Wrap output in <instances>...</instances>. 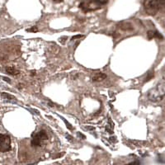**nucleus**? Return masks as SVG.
<instances>
[{
    "label": "nucleus",
    "mask_w": 165,
    "mask_h": 165,
    "mask_svg": "<svg viewBox=\"0 0 165 165\" xmlns=\"http://www.w3.org/2000/svg\"><path fill=\"white\" fill-rule=\"evenodd\" d=\"M165 0H145L144 8L145 13L150 16H155L163 8Z\"/></svg>",
    "instance_id": "f03ea898"
},
{
    "label": "nucleus",
    "mask_w": 165,
    "mask_h": 165,
    "mask_svg": "<svg viewBox=\"0 0 165 165\" xmlns=\"http://www.w3.org/2000/svg\"><path fill=\"white\" fill-rule=\"evenodd\" d=\"M53 1L54 3H61V2H63L64 0H53Z\"/></svg>",
    "instance_id": "9b49d317"
},
{
    "label": "nucleus",
    "mask_w": 165,
    "mask_h": 165,
    "mask_svg": "<svg viewBox=\"0 0 165 165\" xmlns=\"http://www.w3.org/2000/svg\"><path fill=\"white\" fill-rule=\"evenodd\" d=\"M148 97L151 102H158L162 101L164 97V80L163 79L158 85L149 92Z\"/></svg>",
    "instance_id": "7ed1b4c3"
},
{
    "label": "nucleus",
    "mask_w": 165,
    "mask_h": 165,
    "mask_svg": "<svg viewBox=\"0 0 165 165\" xmlns=\"http://www.w3.org/2000/svg\"><path fill=\"white\" fill-rule=\"evenodd\" d=\"M109 2V0H83L80 3L79 8L84 13L94 12L102 8Z\"/></svg>",
    "instance_id": "f257e3e1"
},
{
    "label": "nucleus",
    "mask_w": 165,
    "mask_h": 165,
    "mask_svg": "<svg viewBox=\"0 0 165 165\" xmlns=\"http://www.w3.org/2000/svg\"><path fill=\"white\" fill-rule=\"evenodd\" d=\"M6 72H7V74H11V75H17L19 74V70H17V69L15 67H13V66H8V67H7Z\"/></svg>",
    "instance_id": "1a4fd4ad"
},
{
    "label": "nucleus",
    "mask_w": 165,
    "mask_h": 165,
    "mask_svg": "<svg viewBox=\"0 0 165 165\" xmlns=\"http://www.w3.org/2000/svg\"><path fill=\"white\" fill-rule=\"evenodd\" d=\"M117 27H118L120 31L125 32H130L134 31V27L130 23H122L117 26Z\"/></svg>",
    "instance_id": "423d86ee"
},
{
    "label": "nucleus",
    "mask_w": 165,
    "mask_h": 165,
    "mask_svg": "<svg viewBox=\"0 0 165 165\" xmlns=\"http://www.w3.org/2000/svg\"><path fill=\"white\" fill-rule=\"evenodd\" d=\"M147 36L149 40L153 38H158V39H163V36L157 31H149L147 33Z\"/></svg>",
    "instance_id": "0eeeda50"
},
{
    "label": "nucleus",
    "mask_w": 165,
    "mask_h": 165,
    "mask_svg": "<svg viewBox=\"0 0 165 165\" xmlns=\"http://www.w3.org/2000/svg\"><path fill=\"white\" fill-rule=\"evenodd\" d=\"M106 78H107V75L103 74V73H97L93 77V80L94 82H101L102 80H104Z\"/></svg>",
    "instance_id": "6e6552de"
},
{
    "label": "nucleus",
    "mask_w": 165,
    "mask_h": 165,
    "mask_svg": "<svg viewBox=\"0 0 165 165\" xmlns=\"http://www.w3.org/2000/svg\"><path fill=\"white\" fill-rule=\"evenodd\" d=\"M11 149L10 136L5 134H0V152L6 153Z\"/></svg>",
    "instance_id": "39448f33"
},
{
    "label": "nucleus",
    "mask_w": 165,
    "mask_h": 165,
    "mask_svg": "<svg viewBox=\"0 0 165 165\" xmlns=\"http://www.w3.org/2000/svg\"><path fill=\"white\" fill-rule=\"evenodd\" d=\"M48 140V135L45 130H40L32 135L31 145L33 147H40Z\"/></svg>",
    "instance_id": "20e7f679"
},
{
    "label": "nucleus",
    "mask_w": 165,
    "mask_h": 165,
    "mask_svg": "<svg viewBox=\"0 0 165 165\" xmlns=\"http://www.w3.org/2000/svg\"><path fill=\"white\" fill-rule=\"evenodd\" d=\"M37 31H38V29H37V27H32L31 29H27V31H34V32H36Z\"/></svg>",
    "instance_id": "9d476101"
}]
</instances>
